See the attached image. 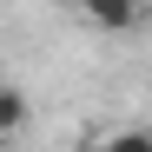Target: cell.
<instances>
[{
	"label": "cell",
	"mask_w": 152,
	"mask_h": 152,
	"mask_svg": "<svg viewBox=\"0 0 152 152\" xmlns=\"http://www.w3.org/2000/svg\"><path fill=\"white\" fill-rule=\"evenodd\" d=\"M80 13L99 33H132L139 27V0H80Z\"/></svg>",
	"instance_id": "obj_1"
},
{
	"label": "cell",
	"mask_w": 152,
	"mask_h": 152,
	"mask_svg": "<svg viewBox=\"0 0 152 152\" xmlns=\"http://www.w3.org/2000/svg\"><path fill=\"white\" fill-rule=\"evenodd\" d=\"M20 126H27V99H20L13 80H0V139H13Z\"/></svg>",
	"instance_id": "obj_2"
}]
</instances>
